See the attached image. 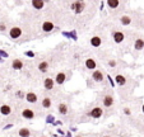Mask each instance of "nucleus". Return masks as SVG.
Returning a JSON list of instances; mask_svg holds the SVG:
<instances>
[{
	"label": "nucleus",
	"mask_w": 144,
	"mask_h": 137,
	"mask_svg": "<svg viewBox=\"0 0 144 137\" xmlns=\"http://www.w3.org/2000/svg\"><path fill=\"white\" fill-rule=\"evenodd\" d=\"M96 3L93 0H74L60 9L61 27L86 32L96 17Z\"/></svg>",
	"instance_id": "nucleus-1"
},
{
	"label": "nucleus",
	"mask_w": 144,
	"mask_h": 137,
	"mask_svg": "<svg viewBox=\"0 0 144 137\" xmlns=\"http://www.w3.org/2000/svg\"><path fill=\"white\" fill-rule=\"evenodd\" d=\"M106 28L110 33V39H111V46L115 50V53L123 57L125 53L130 52L133 41L135 38L138 31L129 28H124L117 24H107Z\"/></svg>",
	"instance_id": "nucleus-2"
},
{
	"label": "nucleus",
	"mask_w": 144,
	"mask_h": 137,
	"mask_svg": "<svg viewBox=\"0 0 144 137\" xmlns=\"http://www.w3.org/2000/svg\"><path fill=\"white\" fill-rule=\"evenodd\" d=\"M8 38H9V41H12L14 43L23 44L31 42V41H35V39H38L40 37L29 23L21 19V22L12 23L9 33H8Z\"/></svg>",
	"instance_id": "nucleus-3"
},
{
	"label": "nucleus",
	"mask_w": 144,
	"mask_h": 137,
	"mask_svg": "<svg viewBox=\"0 0 144 137\" xmlns=\"http://www.w3.org/2000/svg\"><path fill=\"white\" fill-rule=\"evenodd\" d=\"M88 46H89V51L93 52L94 55L103 52V51L112 50L110 33H108V29L106 28V26L98 27V29L93 31V33L88 38Z\"/></svg>",
	"instance_id": "nucleus-4"
},
{
	"label": "nucleus",
	"mask_w": 144,
	"mask_h": 137,
	"mask_svg": "<svg viewBox=\"0 0 144 137\" xmlns=\"http://www.w3.org/2000/svg\"><path fill=\"white\" fill-rule=\"evenodd\" d=\"M114 79L116 83V89H117V95L120 97L121 100H128L134 94L135 88L138 87V83L135 79L124 71H119L114 74Z\"/></svg>",
	"instance_id": "nucleus-5"
},
{
	"label": "nucleus",
	"mask_w": 144,
	"mask_h": 137,
	"mask_svg": "<svg viewBox=\"0 0 144 137\" xmlns=\"http://www.w3.org/2000/svg\"><path fill=\"white\" fill-rule=\"evenodd\" d=\"M101 66L105 70H111V71L116 72L123 71V67L125 66V62L123 61V58L119 55H116L115 52H112V50H107L100 52L96 55Z\"/></svg>",
	"instance_id": "nucleus-6"
},
{
	"label": "nucleus",
	"mask_w": 144,
	"mask_h": 137,
	"mask_svg": "<svg viewBox=\"0 0 144 137\" xmlns=\"http://www.w3.org/2000/svg\"><path fill=\"white\" fill-rule=\"evenodd\" d=\"M115 22L117 26L124 27V28L134 29V31H140L144 29V17L139 13H121L117 17H114Z\"/></svg>",
	"instance_id": "nucleus-7"
},
{
	"label": "nucleus",
	"mask_w": 144,
	"mask_h": 137,
	"mask_svg": "<svg viewBox=\"0 0 144 137\" xmlns=\"http://www.w3.org/2000/svg\"><path fill=\"white\" fill-rule=\"evenodd\" d=\"M87 52L88 51L82 50V47L79 46H68L65 52V66L72 70H75V69L80 70L83 58Z\"/></svg>",
	"instance_id": "nucleus-8"
},
{
	"label": "nucleus",
	"mask_w": 144,
	"mask_h": 137,
	"mask_svg": "<svg viewBox=\"0 0 144 137\" xmlns=\"http://www.w3.org/2000/svg\"><path fill=\"white\" fill-rule=\"evenodd\" d=\"M97 100L101 104L103 109H105V115L111 114L115 112L116 108V94L114 92V88L106 85V87L101 88L100 94L97 97Z\"/></svg>",
	"instance_id": "nucleus-9"
},
{
	"label": "nucleus",
	"mask_w": 144,
	"mask_h": 137,
	"mask_svg": "<svg viewBox=\"0 0 144 137\" xmlns=\"http://www.w3.org/2000/svg\"><path fill=\"white\" fill-rule=\"evenodd\" d=\"M70 99H72V97L69 94L61 93V92L54 95V107L56 109L58 114L63 117L64 119H68L73 114V107Z\"/></svg>",
	"instance_id": "nucleus-10"
},
{
	"label": "nucleus",
	"mask_w": 144,
	"mask_h": 137,
	"mask_svg": "<svg viewBox=\"0 0 144 137\" xmlns=\"http://www.w3.org/2000/svg\"><path fill=\"white\" fill-rule=\"evenodd\" d=\"M37 107H40V105H31L28 103H24V104H19L17 110L23 119L32 121V119H36L37 117L42 113V109L37 108Z\"/></svg>",
	"instance_id": "nucleus-11"
},
{
	"label": "nucleus",
	"mask_w": 144,
	"mask_h": 137,
	"mask_svg": "<svg viewBox=\"0 0 144 137\" xmlns=\"http://www.w3.org/2000/svg\"><path fill=\"white\" fill-rule=\"evenodd\" d=\"M52 75H54V79H55L56 85H58L59 88H61L72 79L73 70L72 69H68V67H60L56 71L52 72Z\"/></svg>",
	"instance_id": "nucleus-12"
},
{
	"label": "nucleus",
	"mask_w": 144,
	"mask_h": 137,
	"mask_svg": "<svg viewBox=\"0 0 144 137\" xmlns=\"http://www.w3.org/2000/svg\"><path fill=\"white\" fill-rule=\"evenodd\" d=\"M100 66H101V64H100L97 56L94 55L93 52L88 51L86 53V56H84V58H83V64H82L80 70L83 69V71L92 72V71H94L96 69H98Z\"/></svg>",
	"instance_id": "nucleus-13"
},
{
	"label": "nucleus",
	"mask_w": 144,
	"mask_h": 137,
	"mask_svg": "<svg viewBox=\"0 0 144 137\" xmlns=\"http://www.w3.org/2000/svg\"><path fill=\"white\" fill-rule=\"evenodd\" d=\"M91 75H89V81H92L94 85H98V87H106V85H110L107 81V74H106V71H105V69L102 67V66H100L98 69H96L94 71L89 72Z\"/></svg>",
	"instance_id": "nucleus-14"
},
{
	"label": "nucleus",
	"mask_w": 144,
	"mask_h": 137,
	"mask_svg": "<svg viewBox=\"0 0 144 137\" xmlns=\"http://www.w3.org/2000/svg\"><path fill=\"white\" fill-rule=\"evenodd\" d=\"M41 88H42L43 93H49V94H52V95H55L56 93L60 92L59 87L55 83V79H54L52 74H49V75L41 78Z\"/></svg>",
	"instance_id": "nucleus-15"
},
{
	"label": "nucleus",
	"mask_w": 144,
	"mask_h": 137,
	"mask_svg": "<svg viewBox=\"0 0 144 137\" xmlns=\"http://www.w3.org/2000/svg\"><path fill=\"white\" fill-rule=\"evenodd\" d=\"M84 115L89 119H100L105 115V109L98 103V100H96L89 108H87L84 110Z\"/></svg>",
	"instance_id": "nucleus-16"
},
{
	"label": "nucleus",
	"mask_w": 144,
	"mask_h": 137,
	"mask_svg": "<svg viewBox=\"0 0 144 137\" xmlns=\"http://www.w3.org/2000/svg\"><path fill=\"white\" fill-rule=\"evenodd\" d=\"M144 51V34L140 32H137L135 38L133 41L131 48H130V53L133 55V57L138 58L140 53H143Z\"/></svg>",
	"instance_id": "nucleus-17"
},
{
	"label": "nucleus",
	"mask_w": 144,
	"mask_h": 137,
	"mask_svg": "<svg viewBox=\"0 0 144 137\" xmlns=\"http://www.w3.org/2000/svg\"><path fill=\"white\" fill-rule=\"evenodd\" d=\"M107 8L110 10V14L114 17H117L119 14L124 13L125 5H126V0H106Z\"/></svg>",
	"instance_id": "nucleus-18"
},
{
	"label": "nucleus",
	"mask_w": 144,
	"mask_h": 137,
	"mask_svg": "<svg viewBox=\"0 0 144 137\" xmlns=\"http://www.w3.org/2000/svg\"><path fill=\"white\" fill-rule=\"evenodd\" d=\"M40 99H41V93L35 89H28L26 92V99L24 102L31 105H40Z\"/></svg>",
	"instance_id": "nucleus-19"
},
{
	"label": "nucleus",
	"mask_w": 144,
	"mask_h": 137,
	"mask_svg": "<svg viewBox=\"0 0 144 137\" xmlns=\"http://www.w3.org/2000/svg\"><path fill=\"white\" fill-rule=\"evenodd\" d=\"M54 107V95L49 93H41V99H40V108L42 110H49Z\"/></svg>",
	"instance_id": "nucleus-20"
},
{
	"label": "nucleus",
	"mask_w": 144,
	"mask_h": 137,
	"mask_svg": "<svg viewBox=\"0 0 144 137\" xmlns=\"http://www.w3.org/2000/svg\"><path fill=\"white\" fill-rule=\"evenodd\" d=\"M28 9L33 10V12H37V13H46L47 3L45 0H29Z\"/></svg>",
	"instance_id": "nucleus-21"
},
{
	"label": "nucleus",
	"mask_w": 144,
	"mask_h": 137,
	"mask_svg": "<svg viewBox=\"0 0 144 137\" xmlns=\"http://www.w3.org/2000/svg\"><path fill=\"white\" fill-rule=\"evenodd\" d=\"M31 61H32V60H24V58H21V57H15L12 60L10 67H12V70H14V71H22Z\"/></svg>",
	"instance_id": "nucleus-22"
},
{
	"label": "nucleus",
	"mask_w": 144,
	"mask_h": 137,
	"mask_svg": "<svg viewBox=\"0 0 144 137\" xmlns=\"http://www.w3.org/2000/svg\"><path fill=\"white\" fill-rule=\"evenodd\" d=\"M14 107L12 104H8V103H3L0 105V114L4 115V117H9L14 113Z\"/></svg>",
	"instance_id": "nucleus-23"
},
{
	"label": "nucleus",
	"mask_w": 144,
	"mask_h": 137,
	"mask_svg": "<svg viewBox=\"0 0 144 137\" xmlns=\"http://www.w3.org/2000/svg\"><path fill=\"white\" fill-rule=\"evenodd\" d=\"M10 23H8L7 21H0V34H5L8 36L9 29H10Z\"/></svg>",
	"instance_id": "nucleus-24"
},
{
	"label": "nucleus",
	"mask_w": 144,
	"mask_h": 137,
	"mask_svg": "<svg viewBox=\"0 0 144 137\" xmlns=\"http://www.w3.org/2000/svg\"><path fill=\"white\" fill-rule=\"evenodd\" d=\"M14 99L19 102H23L26 99V92L23 90V89H17L14 92Z\"/></svg>",
	"instance_id": "nucleus-25"
},
{
	"label": "nucleus",
	"mask_w": 144,
	"mask_h": 137,
	"mask_svg": "<svg viewBox=\"0 0 144 137\" xmlns=\"http://www.w3.org/2000/svg\"><path fill=\"white\" fill-rule=\"evenodd\" d=\"M18 136L19 137H31L32 136V132H31L29 128L23 127V128H19V130H18Z\"/></svg>",
	"instance_id": "nucleus-26"
},
{
	"label": "nucleus",
	"mask_w": 144,
	"mask_h": 137,
	"mask_svg": "<svg viewBox=\"0 0 144 137\" xmlns=\"http://www.w3.org/2000/svg\"><path fill=\"white\" fill-rule=\"evenodd\" d=\"M52 1L58 5V8H63V7H65V5H68V4H70L74 0H52Z\"/></svg>",
	"instance_id": "nucleus-27"
},
{
	"label": "nucleus",
	"mask_w": 144,
	"mask_h": 137,
	"mask_svg": "<svg viewBox=\"0 0 144 137\" xmlns=\"http://www.w3.org/2000/svg\"><path fill=\"white\" fill-rule=\"evenodd\" d=\"M45 122H46V124H54V123H55V115L51 114V113H49V114L46 115Z\"/></svg>",
	"instance_id": "nucleus-28"
},
{
	"label": "nucleus",
	"mask_w": 144,
	"mask_h": 137,
	"mask_svg": "<svg viewBox=\"0 0 144 137\" xmlns=\"http://www.w3.org/2000/svg\"><path fill=\"white\" fill-rule=\"evenodd\" d=\"M24 56L28 57L29 60H35V58L37 57V53L33 52V51H24Z\"/></svg>",
	"instance_id": "nucleus-29"
},
{
	"label": "nucleus",
	"mask_w": 144,
	"mask_h": 137,
	"mask_svg": "<svg viewBox=\"0 0 144 137\" xmlns=\"http://www.w3.org/2000/svg\"><path fill=\"white\" fill-rule=\"evenodd\" d=\"M123 114H125L126 117H130V115L133 114V110H131V108H130V107H128V105H124V107H123Z\"/></svg>",
	"instance_id": "nucleus-30"
},
{
	"label": "nucleus",
	"mask_w": 144,
	"mask_h": 137,
	"mask_svg": "<svg viewBox=\"0 0 144 137\" xmlns=\"http://www.w3.org/2000/svg\"><path fill=\"white\" fill-rule=\"evenodd\" d=\"M61 36L68 38V39H73L72 37V31H61Z\"/></svg>",
	"instance_id": "nucleus-31"
},
{
	"label": "nucleus",
	"mask_w": 144,
	"mask_h": 137,
	"mask_svg": "<svg viewBox=\"0 0 144 137\" xmlns=\"http://www.w3.org/2000/svg\"><path fill=\"white\" fill-rule=\"evenodd\" d=\"M0 57L4 58V60H5V58H9V53H8L7 51H4V50L0 48Z\"/></svg>",
	"instance_id": "nucleus-32"
},
{
	"label": "nucleus",
	"mask_w": 144,
	"mask_h": 137,
	"mask_svg": "<svg viewBox=\"0 0 144 137\" xmlns=\"http://www.w3.org/2000/svg\"><path fill=\"white\" fill-rule=\"evenodd\" d=\"M12 127H13V123H8L7 126H4V128H3V130L7 131V130H9V128H12Z\"/></svg>",
	"instance_id": "nucleus-33"
},
{
	"label": "nucleus",
	"mask_w": 144,
	"mask_h": 137,
	"mask_svg": "<svg viewBox=\"0 0 144 137\" xmlns=\"http://www.w3.org/2000/svg\"><path fill=\"white\" fill-rule=\"evenodd\" d=\"M58 133H59V135H61V136H64V135H65L64 131L61 130V128H58Z\"/></svg>",
	"instance_id": "nucleus-34"
},
{
	"label": "nucleus",
	"mask_w": 144,
	"mask_h": 137,
	"mask_svg": "<svg viewBox=\"0 0 144 137\" xmlns=\"http://www.w3.org/2000/svg\"><path fill=\"white\" fill-rule=\"evenodd\" d=\"M70 131H73V132H77V131H78V128H77V127H70Z\"/></svg>",
	"instance_id": "nucleus-35"
},
{
	"label": "nucleus",
	"mask_w": 144,
	"mask_h": 137,
	"mask_svg": "<svg viewBox=\"0 0 144 137\" xmlns=\"http://www.w3.org/2000/svg\"><path fill=\"white\" fill-rule=\"evenodd\" d=\"M140 109H142V113H143V114H144V103H143V104H142V108H140Z\"/></svg>",
	"instance_id": "nucleus-36"
},
{
	"label": "nucleus",
	"mask_w": 144,
	"mask_h": 137,
	"mask_svg": "<svg viewBox=\"0 0 144 137\" xmlns=\"http://www.w3.org/2000/svg\"><path fill=\"white\" fill-rule=\"evenodd\" d=\"M102 137H112V136H110V135H103Z\"/></svg>",
	"instance_id": "nucleus-37"
},
{
	"label": "nucleus",
	"mask_w": 144,
	"mask_h": 137,
	"mask_svg": "<svg viewBox=\"0 0 144 137\" xmlns=\"http://www.w3.org/2000/svg\"><path fill=\"white\" fill-rule=\"evenodd\" d=\"M94 3H96V4H97V3H98V1H100V0H93Z\"/></svg>",
	"instance_id": "nucleus-38"
},
{
	"label": "nucleus",
	"mask_w": 144,
	"mask_h": 137,
	"mask_svg": "<svg viewBox=\"0 0 144 137\" xmlns=\"http://www.w3.org/2000/svg\"><path fill=\"white\" fill-rule=\"evenodd\" d=\"M75 137H83V136H82V135H77V136H75Z\"/></svg>",
	"instance_id": "nucleus-39"
},
{
	"label": "nucleus",
	"mask_w": 144,
	"mask_h": 137,
	"mask_svg": "<svg viewBox=\"0 0 144 137\" xmlns=\"http://www.w3.org/2000/svg\"><path fill=\"white\" fill-rule=\"evenodd\" d=\"M41 137H46V136H41Z\"/></svg>",
	"instance_id": "nucleus-40"
}]
</instances>
